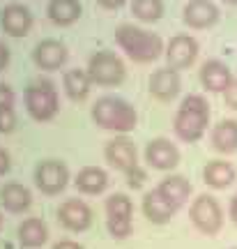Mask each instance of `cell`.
I'll use <instances>...</instances> for the list:
<instances>
[{"label":"cell","instance_id":"1","mask_svg":"<svg viewBox=\"0 0 237 249\" xmlns=\"http://www.w3.org/2000/svg\"><path fill=\"white\" fill-rule=\"evenodd\" d=\"M207 120H210V104L205 102V97L189 95V97H185L182 107L177 108L175 134L182 141H198L207 129Z\"/></svg>","mask_w":237,"mask_h":249},{"label":"cell","instance_id":"2","mask_svg":"<svg viewBox=\"0 0 237 249\" xmlns=\"http://www.w3.org/2000/svg\"><path fill=\"white\" fill-rule=\"evenodd\" d=\"M115 39L122 46V51H127V55L136 62L157 60L161 49H164V44H161V39L157 35L134 26H120L115 30Z\"/></svg>","mask_w":237,"mask_h":249},{"label":"cell","instance_id":"3","mask_svg":"<svg viewBox=\"0 0 237 249\" xmlns=\"http://www.w3.org/2000/svg\"><path fill=\"white\" fill-rule=\"evenodd\" d=\"M92 118L99 127L113 132H132L136 127V111L132 104L118 97H102L92 108Z\"/></svg>","mask_w":237,"mask_h":249},{"label":"cell","instance_id":"4","mask_svg":"<svg viewBox=\"0 0 237 249\" xmlns=\"http://www.w3.org/2000/svg\"><path fill=\"white\" fill-rule=\"evenodd\" d=\"M26 107L35 120H51L58 113V92L49 81L30 83L26 90Z\"/></svg>","mask_w":237,"mask_h":249},{"label":"cell","instance_id":"5","mask_svg":"<svg viewBox=\"0 0 237 249\" xmlns=\"http://www.w3.org/2000/svg\"><path fill=\"white\" fill-rule=\"evenodd\" d=\"M88 76L99 86H115L124 79V65L111 51H99L97 55L90 58L88 65Z\"/></svg>","mask_w":237,"mask_h":249},{"label":"cell","instance_id":"6","mask_svg":"<svg viewBox=\"0 0 237 249\" xmlns=\"http://www.w3.org/2000/svg\"><path fill=\"white\" fill-rule=\"evenodd\" d=\"M132 201L124 194H113L106 201V224L113 238L124 240L132 233Z\"/></svg>","mask_w":237,"mask_h":249},{"label":"cell","instance_id":"7","mask_svg":"<svg viewBox=\"0 0 237 249\" xmlns=\"http://www.w3.org/2000/svg\"><path fill=\"white\" fill-rule=\"evenodd\" d=\"M191 222L205 235L219 233L221 224H223V214H221L219 203L212 196H198L191 205Z\"/></svg>","mask_w":237,"mask_h":249},{"label":"cell","instance_id":"8","mask_svg":"<svg viewBox=\"0 0 237 249\" xmlns=\"http://www.w3.org/2000/svg\"><path fill=\"white\" fill-rule=\"evenodd\" d=\"M67 180H69V171L60 161L46 160L37 166L35 182L44 194H58V192H62L65 185H67Z\"/></svg>","mask_w":237,"mask_h":249},{"label":"cell","instance_id":"9","mask_svg":"<svg viewBox=\"0 0 237 249\" xmlns=\"http://www.w3.org/2000/svg\"><path fill=\"white\" fill-rule=\"evenodd\" d=\"M198 55V44L193 37H186V35H177L170 39L168 44V51H166V58H168V65L173 70H182V67H189Z\"/></svg>","mask_w":237,"mask_h":249},{"label":"cell","instance_id":"10","mask_svg":"<svg viewBox=\"0 0 237 249\" xmlns=\"http://www.w3.org/2000/svg\"><path fill=\"white\" fill-rule=\"evenodd\" d=\"M58 217H60V222L69 229V231H85L92 222V213H90V208L83 201L79 198H69V201H65L60 205V210H58Z\"/></svg>","mask_w":237,"mask_h":249},{"label":"cell","instance_id":"11","mask_svg":"<svg viewBox=\"0 0 237 249\" xmlns=\"http://www.w3.org/2000/svg\"><path fill=\"white\" fill-rule=\"evenodd\" d=\"M33 26V14L30 9L18 5V2H12L2 9V28L5 33L12 37H23L28 35V30Z\"/></svg>","mask_w":237,"mask_h":249},{"label":"cell","instance_id":"12","mask_svg":"<svg viewBox=\"0 0 237 249\" xmlns=\"http://www.w3.org/2000/svg\"><path fill=\"white\" fill-rule=\"evenodd\" d=\"M219 9L210 0H189L185 5V23L191 28H207L217 23Z\"/></svg>","mask_w":237,"mask_h":249},{"label":"cell","instance_id":"13","mask_svg":"<svg viewBox=\"0 0 237 249\" xmlns=\"http://www.w3.org/2000/svg\"><path fill=\"white\" fill-rule=\"evenodd\" d=\"M145 160H148L150 166L166 171V169L177 166V161H180V152H177V148L170 141H166V139H157V141H152L148 145V150H145Z\"/></svg>","mask_w":237,"mask_h":249},{"label":"cell","instance_id":"14","mask_svg":"<svg viewBox=\"0 0 237 249\" xmlns=\"http://www.w3.org/2000/svg\"><path fill=\"white\" fill-rule=\"evenodd\" d=\"M143 213H145V217H148L150 222L166 224L168 219L177 213V208L170 203L159 189H152V192L145 194V198H143Z\"/></svg>","mask_w":237,"mask_h":249},{"label":"cell","instance_id":"15","mask_svg":"<svg viewBox=\"0 0 237 249\" xmlns=\"http://www.w3.org/2000/svg\"><path fill=\"white\" fill-rule=\"evenodd\" d=\"M106 160L113 164L115 169L129 173L132 169H136V148H134L132 141L127 139H115L106 145Z\"/></svg>","mask_w":237,"mask_h":249},{"label":"cell","instance_id":"16","mask_svg":"<svg viewBox=\"0 0 237 249\" xmlns=\"http://www.w3.org/2000/svg\"><path fill=\"white\" fill-rule=\"evenodd\" d=\"M201 81L203 86L207 90H212V92H223L230 86L233 76H230L228 65H223L219 60H207L201 70Z\"/></svg>","mask_w":237,"mask_h":249},{"label":"cell","instance_id":"17","mask_svg":"<svg viewBox=\"0 0 237 249\" xmlns=\"http://www.w3.org/2000/svg\"><path fill=\"white\" fill-rule=\"evenodd\" d=\"M65 60H67V49L55 39H44L35 46V62L42 70H58Z\"/></svg>","mask_w":237,"mask_h":249},{"label":"cell","instance_id":"18","mask_svg":"<svg viewBox=\"0 0 237 249\" xmlns=\"http://www.w3.org/2000/svg\"><path fill=\"white\" fill-rule=\"evenodd\" d=\"M150 92L159 99H173L180 92V76L173 67L157 70L150 79Z\"/></svg>","mask_w":237,"mask_h":249},{"label":"cell","instance_id":"19","mask_svg":"<svg viewBox=\"0 0 237 249\" xmlns=\"http://www.w3.org/2000/svg\"><path fill=\"white\" fill-rule=\"evenodd\" d=\"M0 201H2V205L7 208L9 213H23L26 208H30L33 196L23 185L12 182V185H5L0 189Z\"/></svg>","mask_w":237,"mask_h":249},{"label":"cell","instance_id":"20","mask_svg":"<svg viewBox=\"0 0 237 249\" xmlns=\"http://www.w3.org/2000/svg\"><path fill=\"white\" fill-rule=\"evenodd\" d=\"M46 238H49V231H46V224L42 219L30 217L18 226V242L23 247H42Z\"/></svg>","mask_w":237,"mask_h":249},{"label":"cell","instance_id":"21","mask_svg":"<svg viewBox=\"0 0 237 249\" xmlns=\"http://www.w3.org/2000/svg\"><path fill=\"white\" fill-rule=\"evenodd\" d=\"M49 17L58 26H69L81 17L79 0H51L49 2Z\"/></svg>","mask_w":237,"mask_h":249},{"label":"cell","instance_id":"22","mask_svg":"<svg viewBox=\"0 0 237 249\" xmlns=\"http://www.w3.org/2000/svg\"><path fill=\"white\" fill-rule=\"evenodd\" d=\"M157 189L166 196L175 208L185 205V201L189 198V194H191V185H189V180H185L182 176H170V178L164 180Z\"/></svg>","mask_w":237,"mask_h":249},{"label":"cell","instance_id":"23","mask_svg":"<svg viewBox=\"0 0 237 249\" xmlns=\"http://www.w3.org/2000/svg\"><path fill=\"white\" fill-rule=\"evenodd\" d=\"M212 143L219 152H235L237 150V123L235 120H223L214 127Z\"/></svg>","mask_w":237,"mask_h":249},{"label":"cell","instance_id":"24","mask_svg":"<svg viewBox=\"0 0 237 249\" xmlns=\"http://www.w3.org/2000/svg\"><path fill=\"white\" fill-rule=\"evenodd\" d=\"M106 185H108V178H106L104 171L97 169V166H85L76 176V187L83 194H99L106 189Z\"/></svg>","mask_w":237,"mask_h":249},{"label":"cell","instance_id":"25","mask_svg":"<svg viewBox=\"0 0 237 249\" xmlns=\"http://www.w3.org/2000/svg\"><path fill=\"white\" fill-rule=\"evenodd\" d=\"M235 180V169L228 161H212L205 166V182L214 189H223Z\"/></svg>","mask_w":237,"mask_h":249},{"label":"cell","instance_id":"26","mask_svg":"<svg viewBox=\"0 0 237 249\" xmlns=\"http://www.w3.org/2000/svg\"><path fill=\"white\" fill-rule=\"evenodd\" d=\"M90 83H92V81H90L88 71H83V70H69L65 74V90H67V95H69L71 99L88 97Z\"/></svg>","mask_w":237,"mask_h":249},{"label":"cell","instance_id":"27","mask_svg":"<svg viewBox=\"0 0 237 249\" xmlns=\"http://www.w3.org/2000/svg\"><path fill=\"white\" fill-rule=\"evenodd\" d=\"M132 12L136 18H141V21H159L161 14H164V5H161V0H134L132 2Z\"/></svg>","mask_w":237,"mask_h":249},{"label":"cell","instance_id":"28","mask_svg":"<svg viewBox=\"0 0 237 249\" xmlns=\"http://www.w3.org/2000/svg\"><path fill=\"white\" fill-rule=\"evenodd\" d=\"M14 123H17V116H14V111L12 107H0V132L7 134L14 129Z\"/></svg>","mask_w":237,"mask_h":249},{"label":"cell","instance_id":"29","mask_svg":"<svg viewBox=\"0 0 237 249\" xmlns=\"http://www.w3.org/2000/svg\"><path fill=\"white\" fill-rule=\"evenodd\" d=\"M223 97H226V104L230 108H237V79L230 81V86L223 90Z\"/></svg>","mask_w":237,"mask_h":249},{"label":"cell","instance_id":"30","mask_svg":"<svg viewBox=\"0 0 237 249\" xmlns=\"http://www.w3.org/2000/svg\"><path fill=\"white\" fill-rule=\"evenodd\" d=\"M127 176H129V187H134V189H136V187H141L143 180H145V173H143L138 166H136V169H132Z\"/></svg>","mask_w":237,"mask_h":249},{"label":"cell","instance_id":"31","mask_svg":"<svg viewBox=\"0 0 237 249\" xmlns=\"http://www.w3.org/2000/svg\"><path fill=\"white\" fill-rule=\"evenodd\" d=\"M14 104V92L0 83V107H12Z\"/></svg>","mask_w":237,"mask_h":249},{"label":"cell","instance_id":"32","mask_svg":"<svg viewBox=\"0 0 237 249\" xmlns=\"http://www.w3.org/2000/svg\"><path fill=\"white\" fill-rule=\"evenodd\" d=\"M7 62H9V49L0 42V71L7 67Z\"/></svg>","mask_w":237,"mask_h":249},{"label":"cell","instance_id":"33","mask_svg":"<svg viewBox=\"0 0 237 249\" xmlns=\"http://www.w3.org/2000/svg\"><path fill=\"white\" fill-rule=\"evenodd\" d=\"M53 249H83L79 245V242H71V240H60V242H55L53 245Z\"/></svg>","mask_w":237,"mask_h":249},{"label":"cell","instance_id":"34","mask_svg":"<svg viewBox=\"0 0 237 249\" xmlns=\"http://www.w3.org/2000/svg\"><path fill=\"white\" fill-rule=\"evenodd\" d=\"M97 2L106 9H118V7H122L124 5V0H97Z\"/></svg>","mask_w":237,"mask_h":249},{"label":"cell","instance_id":"35","mask_svg":"<svg viewBox=\"0 0 237 249\" xmlns=\"http://www.w3.org/2000/svg\"><path fill=\"white\" fill-rule=\"evenodd\" d=\"M9 169V155L0 148V173H5Z\"/></svg>","mask_w":237,"mask_h":249},{"label":"cell","instance_id":"36","mask_svg":"<svg viewBox=\"0 0 237 249\" xmlns=\"http://www.w3.org/2000/svg\"><path fill=\"white\" fill-rule=\"evenodd\" d=\"M230 217H233V222L237 224V194L233 196V201H230Z\"/></svg>","mask_w":237,"mask_h":249},{"label":"cell","instance_id":"37","mask_svg":"<svg viewBox=\"0 0 237 249\" xmlns=\"http://www.w3.org/2000/svg\"><path fill=\"white\" fill-rule=\"evenodd\" d=\"M226 2H230V5H237V0H226Z\"/></svg>","mask_w":237,"mask_h":249},{"label":"cell","instance_id":"38","mask_svg":"<svg viewBox=\"0 0 237 249\" xmlns=\"http://www.w3.org/2000/svg\"><path fill=\"white\" fill-rule=\"evenodd\" d=\"M0 226H2V217H0Z\"/></svg>","mask_w":237,"mask_h":249}]
</instances>
